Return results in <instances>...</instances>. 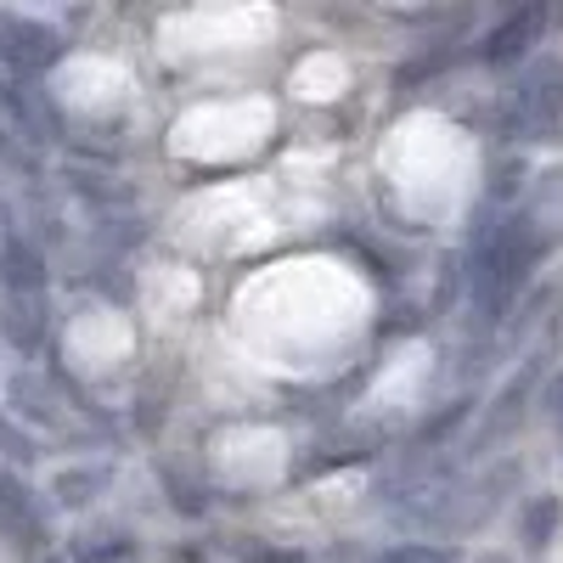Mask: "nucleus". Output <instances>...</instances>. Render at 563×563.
<instances>
[{
	"label": "nucleus",
	"instance_id": "nucleus-1",
	"mask_svg": "<svg viewBox=\"0 0 563 563\" xmlns=\"http://www.w3.org/2000/svg\"><path fill=\"white\" fill-rule=\"evenodd\" d=\"M547 238L536 214H490L474 238V254H467V305L474 316L490 327L512 310V299L525 294V282L541 260Z\"/></svg>",
	"mask_w": 563,
	"mask_h": 563
},
{
	"label": "nucleus",
	"instance_id": "nucleus-2",
	"mask_svg": "<svg viewBox=\"0 0 563 563\" xmlns=\"http://www.w3.org/2000/svg\"><path fill=\"white\" fill-rule=\"evenodd\" d=\"M0 294H7V333L18 350L45 344V254L18 225L0 231Z\"/></svg>",
	"mask_w": 563,
	"mask_h": 563
},
{
	"label": "nucleus",
	"instance_id": "nucleus-3",
	"mask_svg": "<svg viewBox=\"0 0 563 563\" xmlns=\"http://www.w3.org/2000/svg\"><path fill=\"white\" fill-rule=\"evenodd\" d=\"M501 130L512 141L563 135V63L558 57H541L512 79V90L501 97Z\"/></svg>",
	"mask_w": 563,
	"mask_h": 563
},
{
	"label": "nucleus",
	"instance_id": "nucleus-4",
	"mask_svg": "<svg viewBox=\"0 0 563 563\" xmlns=\"http://www.w3.org/2000/svg\"><path fill=\"white\" fill-rule=\"evenodd\" d=\"M63 57V34L45 29L34 18H0V63H7L18 79H34Z\"/></svg>",
	"mask_w": 563,
	"mask_h": 563
},
{
	"label": "nucleus",
	"instance_id": "nucleus-5",
	"mask_svg": "<svg viewBox=\"0 0 563 563\" xmlns=\"http://www.w3.org/2000/svg\"><path fill=\"white\" fill-rule=\"evenodd\" d=\"M7 400H12L18 417L40 422V429H57V434H79V429H85V422L74 417V406H63L57 384H52V378H40V372H12Z\"/></svg>",
	"mask_w": 563,
	"mask_h": 563
},
{
	"label": "nucleus",
	"instance_id": "nucleus-6",
	"mask_svg": "<svg viewBox=\"0 0 563 563\" xmlns=\"http://www.w3.org/2000/svg\"><path fill=\"white\" fill-rule=\"evenodd\" d=\"M547 34V7H519V12H507L485 45H479V63L485 68H519L530 52H536V40Z\"/></svg>",
	"mask_w": 563,
	"mask_h": 563
},
{
	"label": "nucleus",
	"instance_id": "nucleus-7",
	"mask_svg": "<svg viewBox=\"0 0 563 563\" xmlns=\"http://www.w3.org/2000/svg\"><path fill=\"white\" fill-rule=\"evenodd\" d=\"M333 563H456V552L440 541H411V547H384V552L350 547V552H333Z\"/></svg>",
	"mask_w": 563,
	"mask_h": 563
},
{
	"label": "nucleus",
	"instance_id": "nucleus-8",
	"mask_svg": "<svg viewBox=\"0 0 563 563\" xmlns=\"http://www.w3.org/2000/svg\"><path fill=\"white\" fill-rule=\"evenodd\" d=\"M530 384H536V366H525V378H512L507 389H501V400H496V411L485 417V429H479V440H501L512 422L525 417V400H530Z\"/></svg>",
	"mask_w": 563,
	"mask_h": 563
},
{
	"label": "nucleus",
	"instance_id": "nucleus-9",
	"mask_svg": "<svg viewBox=\"0 0 563 563\" xmlns=\"http://www.w3.org/2000/svg\"><path fill=\"white\" fill-rule=\"evenodd\" d=\"M558 519H563V507H558V496H536V501H530V512H525V541H530V547L541 552V547L552 541Z\"/></svg>",
	"mask_w": 563,
	"mask_h": 563
},
{
	"label": "nucleus",
	"instance_id": "nucleus-10",
	"mask_svg": "<svg viewBox=\"0 0 563 563\" xmlns=\"http://www.w3.org/2000/svg\"><path fill=\"white\" fill-rule=\"evenodd\" d=\"M97 485H108L102 467H97V474H63V479H57V496H63V501H85V490H97Z\"/></svg>",
	"mask_w": 563,
	"mask_h": 563
},
{
	"label": "nucleus",
	"instance_id": "nucleus-11",
	"mask_svg": "<svg viewBox=\"0 0 563 563\" xmlns=\"http://www.w3.org/2000/svg\"><path fill=\"white\" fill-rule=\"evenodd\" d=\"M552 429H558V456H563V372L552 384Z\"/></svg>",
	"mask_w": 563,
	"mask_h": 563
},
{
	"label": "nucleus",
	"instance_id": "nucleus-12",
	"mask_svg": "<svg viewBox=\"0 0 563 563\" xmlns=\"http://www.w3.org/2000/svg\"><path fill=\"white\" fill-rule=\"evenodd\" d=\"M45 563H74V558H45Z\"/></svg>",
	"mask_w": 563,
	"mask_h": 563
}]
</instances>
